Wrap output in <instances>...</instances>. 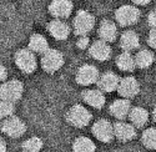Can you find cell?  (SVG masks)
<instances>
[{"label":"cell","instance_id":"1","mask_svg":"<svg viewBox=\"0 0 156 152\" xmlns=\"http://www.w3.org/2000/svg\"><path fill=\"white\" fill-rule=\"evenodd\" d=\"M66 120L70 125L75 126V127H84L91 121V115L84 106L75 105L68 111Z\"/></svg>","mask_w":156,"mask_h":152},{"label":"cell","instance_id":"2","mask_svg":"<svg viewBox=\"0 0 156 152\" xmlns=\"http://www.w3.org/2000/svg\"><path fill=\"white\" fill-rule=\"evenodd\" d=\"M95 25V18L89 11L81 10L77 12L74 20V30L77 35L85 36Z\"/></svg>","mask_w":156,"mask_h":152},{"label":"cell","instance_id":"3","mask_svg":"<svg viewBox=\"0 0 156 152\" xmlns=\"http://www.w3.org/2000/svg\"><path fill=\"white\" fill-rule=\"evenodd\" d=\"M15 62L18 67L25 74H31L36 69V59L30 50H27V49L19 50L16 53Z\"/></svg>","mask_w":156,"mask_h":152},{"label":"cell","instance_id":"4","mask_svg":"<svg viewBox=\"0 0 156 152\" xmlns=\"http://www.w3.org/2000/svg\"><path fill=\"white\" fill-rule=\"evenodd\" d=\"M41 65L45 71L48 72H55L64 65V57L62 54L58 50H48L43 55Z\"/></svg>","mask_w":156,"mask_h":152},{"label":"cell","instance_id":"5","mask_svg":"<svg viewBox=\"0 0 156 152\" xmlns=\"http://www.w3.org/2000/svg\"><path fill=\"white\" fill-rule=\"evenodd\" d=\"M116 20L119 21L120 25L122 26H127V25L135 24L139 18H140V11L137 8L133 5H124L116 10Z\"/></svg>","mask_w":156,"mask_h":152},{"label":"cell","instance_id":"6","mask_svg":"<svg viewBox=\"0 0 156 152\" xmlns=\"http://www.w3.org/2000/svg\"><path fill=\"white\" fill-rule=\"evenodd\" d=\"M23 95V84L18 80H11L2 86V98L3 101L15 102Z\"/></svg>","mask_w":156,"mask_h":152},{"label":"cell","instance_id":"7","mask_svg":"<svg viewBox=\"0 0 156 152\" xmlns=\"http://www.w3.org/2000/svg\"><path fill=\"white\" fill-rule=\"evenodd\" d=\"M93 133L101 142H110L115 136L114 126L108 120H99L98 122H95L93 126Z\"/></svg>","mask_w":156,"mask_h":152},{"label":"cell","instance_id":"8","mask_svg":"<svg viewBox=\"0 0 156 152\" xmlns=\"http://www.w3.org/2000/svg\"><path fill=\"white\" fill-rule=\"evenodd\" d=\"M2 130L4 133H6L10 137H20L25 132L27 127H25V123L19 117L11 116L3 122Z\"/></svg>","mask_w":156,"mask_h":152},{"label":"cell","instance_id":"9","mask_svg":"<svg viewBox=\"0 0 156 152\" xmlns=\"http://www.w3.org/2000/svg\"><path fill=\"white\" fill-rule=\"evenodd\" d=\"M99 79V71L93 65H83L76 72V81L80 85H91Z\"/></svg>","mask_w":156,"mask_h":152},{"label":"cell","instance_id":"10","mask_svg":"<svg viewBox=\"0 0 156 152\" xmlns=\"http://www.w3.org/2000/svg\"><path fill=\"white\" fill-rule=\"evenodd\" d=\"M49 10H50V12L55 18L66 19L71 14L73 3L71 2H68V0H55V2H53V3L50 4Z\"/></svg>","mask_w":156,"mask_h":152},{"label":"cell","instance_id":"11","mask_svg":"<svg viewBox=\"0 0 156 152\" xmlns=\"http://www.w3.org/2000/svg\"><path fill=\"white\" fill-rule=\"evenodd\" d=\"M118 90L122 97L131 98L139 94V84L134 78L129 76V78H124L122 80H120Z\"/></svg>","mask_w":156,"mask_h":152},{"label":"cell","instance_id":"12","mask_svg":"<svg viewBox=\"0 0 156 152\" xmlns=\"http://www.w3.org/2000/svg\"><path fill=\"white\" fill-rule=\"evenodd\" d=\"M48 30L56 40H65L70 34L69 25L61 20H54V21L49 22Z\"/></svg>","mask_w":156,"mask_h":152},{"label":"cell","instance_id":"13","mask_svg":"<svg viewBox=\"0 0 156 152\" xmlns=\"http://www.w3.org/2000/svg\"><path fill=\"white\" fill-rule=\"evenodd\" d=\"M114 133L120 141H130L136 136V131L133 127V125L125 122H116L114 125Z\"/></svg>","mask_w":156,"mask_h":152},{"label":"cell","instance_id":"14","mask_svg":"<svg viewBox=\"0 0 156 152\" xmlns=\"http://www.w3.org/2000/svg\"><path fill=\"white\" fill-rule=\"evenodd\" d=\"M120 80L114 72H105L98 81L99 87L105 92H111L116 88H119Z\"/></svg>","mask_w":156,"mask_h":152},{"label":"cell","instance_id":"15","mask_svg":"<svg viewBox=\"0 0 156 152\" xmlns=\"http://www.w3.org/2000/svg\"><path fill=\"white\" fill-rule=\"evenodd\" d=\"M90 54L91 56L99 61H104V60H108L111 55V49L110 46L105 43V41H95L91 47H90Z\"/></svg>","mask_w":156,"mask_h":152},{"label":"cell","instance_id":"16","mask_svg":"<svg viewBox=\"0 0 156 152\" xmlns=\"http://www.w3.org/2000/svg\"><path fill=\"white\" fill-rule=\"evenodd\" d=\"M130 111H131V107H130V101L126 98H121V100H116L114 101V104L110 106V112L115 117L118 119H126L127 115H130Z\"/></svg>","mask_w":156,"mask_h":152},{"label":"cell","instance_id":"17","mask_svg":"<svg viewBox=\"0 0 156 152\" xmlns=\"http://www.w3.org/2000/svg\"><path fill=\"white\" fill-rule=\"evenodd\" d=\"M99 35L105 43H111L116 39L118 35V29H116L115 24L110 20H104L99 28Z\"/></svg>","mask_w":156,"mask_h":152},{"label":"cell","instance_id":"18","mask_svg":"<svg viewBox=\"0 0 156 152\" xmlns=\"http://www.w3.org/2000/svg\"><path fill=\"white\" fill-rule=\"evenodd\" d=\"M83 98L86 104L95 109H101L105 104V96L99 90H86L83 92Z\"/></svg>","mask_w":156,"mask_h":152},{"label":"cell","instance_id":"19","mask_svg":"<svg viewBox=\"0 0 156 152\" xmlns=\"http://www.w3.org/2000/svg\"><path fill=\"white\" fill-rule=\"evenodd\" d=\"M120 44H121V47L124 50H126V53L130 51V50H134V49H137L139 45H140V40H139V36L135 31H125L121 36V40H120Z\"/></svg>","mask_w":156,"mask_h":152},{"label":"cell","instance_id":"20","mask_svg":"<svg viewBox=\"0 0 156 152\" xmlns=\"http://www.w3.org/2000/svg\"><path fill=\"white\" fill-rule=\"evenodd\" d=\"M129 117H130V120H131L133 125H135L136 127H141V126H144L147 122L149 113L145 109H142V107H134L131 111H130Z\"/></svg>","mask_w":156,"mask_h":152},{"label":"cell","instance_id":"21","mask_svg":"<svg viewBox=\"0 0 156 152\" xmlns=\"http://www.w3.org/2000/svg\"><path fill=\"white\" fill-rule=\"evenodd\" d=\"M29 47L33 50V51L35 53H40V54H45L48 51V41L46 39L40 35V34H34L31 37H30V40H29Z\"/></svg>","mask_w":156,"mask_h":152},{"label":"cell","instance_id":"22","mask_svg":"<svg viewBox=\"0 0 156 152\" xmlns=\"http://www.w3.org/2000/svg\"><path fill=\"white\" fill-rule=\"evenodd\" d=\"M116 65H118V67L120 70L129 72V71H133L135 69L136 62H135L134 57L129 53H122L118 56V59H116Z\"/></svg>","mask_w":156,"mask_h":152},{"label":"cell","instance_id":"23","mask_svg":"<svg viewBox=\"0 0 156 152\" xmlns=\"http://www.w3.org/2000/svg\"><path fill=\"white\" fill-rule=\"evenodd\" d=\"M74 152H95L94 142L87 137H79L76 138L73 145Z\"/></svg>","mask_w":156,"mask_h":152},{"label":"cell","instance_id":"24","mask_svg":"<svg viewBox=\"0 0 156 152\" xmlns=\"http://www.w3.org/2000/svg\"><path fill=\"white\" fill-rule=\"evenodd\" d=\"M154 54L149 50H141L139 51V54L136 55V59H135V62L136 65L142 67V69H146L149 67L152 62H154Z\"/></svg>","mask_w":156,"mask_h":152},{"label":"cell","instance_id":"25","mask_svg":"<svg viewBox=\"0 0 156 152\" xmlns=\"http://www.w3.org/2000/svg\"><path fill=\"white\" fill-rule=\"evenodd\" d=\"M43 147V141L39 137H30L23 143V150L25 152H39Z\"/></svg>","mask_w":156,"mask_h":152},{"label":"cell","instance_id":"26","mask_svg":"<svg viewBox=\"0 0 156 152\" xmlns=\"http://www.w3.org/2000/svg\"><path fill=\"white\" fill-rule=\"evenodd\" d=\"M142 143L147 148L156 150V129H147L142 135Z\"/></svg>","mask_w":156,"mask_h":152},{"label":"cell","instance_id":"27","mask_svg":"<svg viewBox=\"0 0 156 152\" xmlns=\"http://www.w3.org/2000/svg\"><path fill=\"white\" fill-rule=\"evenodd\" d=\"M15 107L14 102H9V101H2V106H0V113L2 117H11V115L14 113Z\"/></svg>","mask_w":156,"mask_h":152},{"label":"cell","instance_id":"28","mask_svg":"<svg viewBox=\"0 0 156 152\" xmlns=\"http://www.w3.org/2000/svg\"><path fill=\"white\" fill-rule=\"evenodd\" d=\"M89 45V37L87 36H80V39L77 40V47L79 49H85Z\"/></svg>","mask_w":156,"mask_h":152},{"label":"cell","instance_id":"29","mask_svg":"<svg viewBox=\"0 0 156 152\" xmlns=\"http://www.w3.org/2000/svg\"><path fill=\"white\" fill-rule=\"evenodd\" d=\"M147 22L151 28H155L156 29V11H151L149 16H147Z\"/></svg>","mask_w":156,"mask_h":152},{"label":"cell","instance_id":"30","mask_svg":"<svg viewBox=\"0 0 156 152\" xmlns=\"http://www.w3.org/2000/svg\"><path fill=\"white\" fill-rule=\"evenodd\" d=\"M149 44L154 49H156V29H152L149 34Z\"/></svg>","mask_w":156,"mask_h":152},{"label":"cell","instance_id":"31","mask_svg":"<svg viewBox=\"0 0 156 152\" xmlns=\"http://www.w3.org/2000/svg\"><path fill=\"white\" fill-rule=\"evenodd\" d=\"M2 80H5L6 79V69L4 66H2V76H0Z\"/></svg>","mask_w":156,"mask_h":152},{"label":"cell","instance_id":"32","mask_svg":"<svg viewBox=\"0 0 156 152\" xmlns=\"http://www.w3.org/2000/svg\"><path fill=\"white\" fill-rule=\"evenodd\" d=\"M134 3L135 4H149L150 2H149V0H144V2H142V0H135Z\"/></svg>","mask_w":156,"mask_h":152},{"label":"cell","instance_id":"33","mask_svg":"<svg viewBox=\"0 0 156 152\" xmlns=\"http://www.w3.org/2000/svg\"><path fill=\"white\" fill-rule=\"evenodd\" d=\"M6 151V147H5V142L2 140V152H5Z\"/></svg>","mask_w":156,"mask_h":152},{"label":"cell","instance_id":"34","mask_svg":"<svg viewBox=\"0 0 156 152\" xmlns=\"http://www.w3.org/2000/svg\"><path fill=\"white\" fill-rule=\"evenodd\" d=\"M154 120L156 121V106H155V109H154Z\"/></svg>","mask_w":156,"mask_h":152}]
</instances>
